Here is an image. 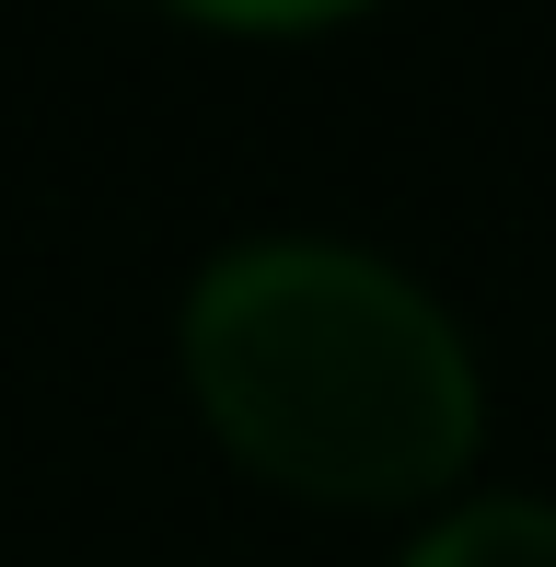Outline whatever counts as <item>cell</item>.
Masks as SVG:
<instances>
[{"label": "cell", "instance_id": "1", "mask_svg": "<svg viewBox=\"0 0 556 567\" xmlns=\"http://www.w3.org/2000/svg\"><path fill=\"white\" fill-rule=\"evenodd\" d=\"M197 417L301 498H441L487 441L475 337L418 267L348 231H233L174 301Z\"/></svg>", "mask_w": 556, "mask_h": 567}, {"label": "cell", "instance_id": "2", "mask_svg": "<svg viewBox=\"0 0 556 567\" xmlns=\"http://www.w3.org/2000/svg\"><path fill=\"white\" fill-rule=\"evenodd\" d=\"M394 567H556V498H534V486L441 498L406 545H394Z\"/></svg>", "mask_w": 556, "mask_h": 567}]
</instances>
